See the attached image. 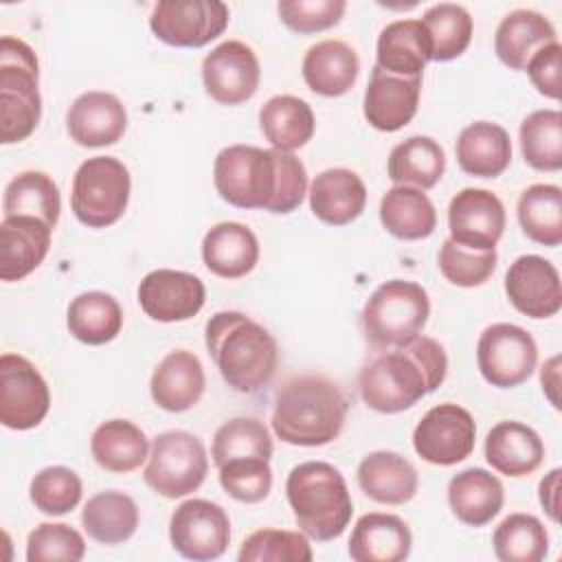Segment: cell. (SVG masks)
Returning <instances> with one entry per match:
<instances>
[{
    "instance_id": "cell-1",
    "label": "cell",
    "mask_w": 562,
    "mask_h": 562,
    "mask_svg": "<svg viewBox=\"0 0 562 562\" xmlns=\"http://www.w3.org/2000/svg\"><path fill=\"white\" fill-rule=\"evenodd\" d=\"M448 373V356L430 336H417L404 347L384 349L358 375L362 402L378 413H402L432 393Z\"/></svg>"
},
{
    "instance_id": "cell-2",
    "label": "cell",
    "mask_w": 562,
    "mask_h": 562,
    "mask_svg": "<svg viewBox=\"0 0 562 562\" xmlns=\"http://www.w3.org/2000/svg\"><path fill=\"white\" fill-rule=\"evenodd\" d=\"M204 340L224 382L237 393H257L277 373V340L263 325L241 312L213 314Z\"/></svg>"
},
{
    "instance_id": "cell-3",
    "label": "cell",
    "mask_w": 562,
    "mask_h": 562,
    "mask_svg": "<svg viewBox=\"0 0 562 562\" xmlns=\"http://www.w3.org/2000/svg\"><path fill=\"white\" fill-rule=\"evenodd\" d=\"M342 391L323 375L288 380L274 395L272 430L292 446H325L334 441L347 422Z\"/></svg>"
},
{
    "instance_id": "cell-4",
    "label": "cell",
    "mask_w": 562,
    "mask_h": 562,
    "mask_svg": "<svg viewBox=\"0 0 562 562\" xmlns=\"http://www.w3.org/2000/svg\"><path fill=\"white\" fill-rule=\"evenodd\" d=\"M285 496L296 525L318 542H329L347 529L353 501L345 476L327 461H303L285 481Z\"/></svg>"
},
{
    "instance_id": "cell-5",
    "label": "cell",
    "mask_w": 562,
    "mask_h": 562,
    "mask_svg": "<svg viewBox=\"0 0 562 562\" xmlns=\"http://www.w3.org/2000/svg\"><path fill=\"white\" fill-rule=\"evenodd\" d=\"M430 316L428 292L406 279H391L367 299L360 323L367 340L375 349L404 347L415 340Z\"/></svg>"
},
{
    "instance_id": "cell-6",
    "label": "cell",
    "mask_w": 562,
    "mask_h": 562,
    "mask_svg": "<svg viewBox=\"0 0 562 562\" xmlns=\"http://www.w3.org/2000/svg\"><path fill=\"white\" fill-rule=\"evenodd\" d=\"M40 66L33 48L11 35L0 40V123L2 143H20L33 134L42 116Z\"/></svg>"
},
{
    "instance_id": "cell-7",
    "label": "cell",
    "mask_w": 562,
    "mask_h": 562,
    "mask_svg": "<svg viewBox=\"0 0 562 562\" xmlns=\"http://www.w3.org/2000/svg\"><path fill=\"white\" fill-rule=\"evenodd\" d=\"M279 182V149L228 145L213 165V184L220 198L237 209L270 211Z\"/></svg>"
},
{
    "instance_id": "cell-8",
    "label": "cell",
    "mask_w": 562,
    "mask_h": 562,
    "mask_svg": "<svg viewBox=\"0 0 562 562\" xmlns=\"http://www.w3.org/2000/svg\"><path fill=\"white\" fill-rule=\"evenodd\" d=\"M130 191L132 178L127 167L114 156H94L75 171L70 206L81 224L105 228L123 217Z\"/></svg>"
},
{
    "instance_id": "cell-9",
    "label": "cell",
    "mask_w": 562,
    "mask_h": 562,
    "mask_svg": "<svg viewBox=\"0 0 562 562\" xmlns=\"http://www.w3.org/2000/svg\"><path fill=\"white\" fill-rule=\"evenodd\" d=\"M209 472L204 443L187 430H167L154 437L143 479L165 498H182L195 492Z\"/></svg>"
},
{
    "instance_id": "cell-10",
    "label": "cell",
    "mask_w": 562,
    "mask_h": 562,
    "mask_svg": "<svg viewBox=\"0 0 562 562\" xmlns=\"http://www.w3.org/2000/svg\"><path fill=\"white\" fill-rule=\"evenodd\" d=\"M476 364L492 386H518L529 380L538 364L536 340L514 323H494L479 336Z\"/></svg>"
},
{
    "instance_id": "cell-11",
    "label": "cell",
    "mask_w": 562,
    "mask_h": 562,
    "mask_svg": "<svg viewBox=\"0 0 562 562\" xmlns=\"http://www.w3.org/2000/svg\"><path fill=\"white\" fill-rule=\"evenodd\" d=\"M228 7L220 0H162L151 9V33L180 48H200L228 26Z\"/></svg>"
},
{
    "instance_id": "cell-12",
    "label": "cell",
    "mask_w": 562,
    "mask_h": 562,
    "mask_svg": "<svg viewBox=\"0 0 562 562\" xmlns=\"http://www.w3.org/2000/svg\"><path fill=\"white\" fill-rule=\"evenodd\" d=\"M50 391L37 367L18 353L0 356V422L11 430H29L44 422Z\"/></svg>"
},
{
    "instance_id": "cell-13",
    "label": "cell",
    "mask_w": 562,
    "mask_h": 562,
    "mask_svg": "<svg viewBox=\"0 0 562 562\" xmlns=\"http://www.w3.org/2000/svg\"><path fill=\"white\" fill-rule=\"evenodd\" d=\"M476 424L470 411L446 402L432 406L413 430L415 452L432 465H454L474 450Z\"/></svg>"
},
{
    "instance_id": "cell-14",
    "label": "cell",
    "mask_w": 562,
    "mask_h": 562,
    "mask_svg": "<svg viewBox=\"0 0 562 562\" xmlns=\"http://www.w3.org/2000/svg\"><path fill=\"white\" fill-rule=\"evenodd\" d=\"M169 540L187 560H215L231 542L228 514L213 501L189 498L171 514Z\"/></svg>"
},
{
    "instance_id": "cell-15",
    "label": "cell",
    "mask_w": 562,
    "mask_h": 562,
    "mask_svg": "<svg viewBox=\"0 0 562 562\" xmlns=\"http://www.w3.org/2000/svg\"><path fill=\"white\" fill-rule=\"evenodd\" d=\"M261 79L255 50L239 42L226 40L202 59V83L206 94L222 105H239L248 101Z\"/></svg>"
},
{
    "instance_id": "cell-16",
    "label": "cell",
    "mask_w": 562,
    "mask_h": 562,
    "mask_svg": "<svg viewBox=\"0 0 562 562\" xmlns=\"http://www.w3.org/2000/svg\"><path fill=\"white\" fill-rule=\"evenodd\" d=\"M450 239L470 250H494L505 231V206L487 189H461L448 204Z\"/></svg>"
},
{
    "instance_id": "cell-17",
    "label": "cell",
    "mask_w": 562,
    "mask_h": 562,
    "mask_svg": "<svg viewBox=\"0 0 562 562\" xmlns=\"http://www.w3.org/2000/svg\"><path fill=\"white\" fill-rule=\"evenodd\" d=\"M206 299V288L200 277L158 268L143 277L138 285V305L140 310L158 323H178L193 318Z\"/></svg>"
},
{
    "instance_id": "cell-18",
    "label": "cell",
    "mask_w": 562,
    "mask_h": 562,
    "mask_svg": "<svg viewBox=\"0 0 562 562\" xmlns=\"http://www.w3.org/2000/svg\"><path fill=\"white\" fill-rule=\"evenodd\" d=\"M509 303L529 318H551L562 307L558 268L540 255L518 257L505 274Z\"/></svg>"
},
{
    "instance_id": "cell-19",
    "label": "cell",
    "mask_w": 562,
    "mask_h": 562,
    "mask_svg": "<svg viewBox=\"0 0 562 562\" xmlns=\"http://www.w3.org/2000/svg\"><path fill=\"white\" fill-rule=\"evenodd\" d=\"M422 77H400L373 66L364 90V119L380 132H397L417 112Z\"/></svg>"
},
{
    "instance_id": "cell-20",
    "label": "cell",
    "mask_w": 562,
    "mask_h": 562,
    "mask_svg": "<svg viewBox=\"0 0 562 562\" xmlns=\"http://www.w3.org/2000/svg\"><path fill=\"white\" fill-rule=\"evenodd\" d=\"M66 130L70 138L81 147L114 145L127 130L125 105L112 92H83L68 108Z\"/></svg>"
},
{
    "instance_id": "cell-21",
    "label": "cell",
    "mask_w": 562,
    "mask_h": 562,
    "mask_svg": "<svg viewBox=\"0 0 562 562\" xmlns=\"http://www.w3.org/2000/svg\"><path fill=\"white\" fill-rule=\"evenodd\" d=\"M53 226L33 215H11L0 222V279L29 277L48 255Z\"/></svg>"
},
{
    "instance_id": "cell-22",
    "label": "cell",
    "mask_w": 562,
    "mask_h": 562,
    "mask_svg": "<svg viewBox=\"0 0 562 562\" xmlns=\"http://www.w3.org/2000/svg\"><path fill=\"white\" fill-rule=\"evenodd\" d=\"M206 386L204 367L200 358L187 349L169 351L154 369L149 393L156 406L169 413L193 408Z\"/></svg>"
},
{
    "instance_id": "cell-23",
    "label": "cell",
    "mask_w": 562,
    "mask_h": 562,
    "mask_svg": "<svg viewBox=\"0 0 562 562\" xmlns=\"http://www.w3.org/2000/svg\"><path fill=\"white\" fill-rule=\"evenodd\" d=\"M367 204V187L362 178L345 167H331L321 171L310 184V209L312 213L329 224H351Z\"/></svg>"
},
{
    "instance_id": "cell-24",
    "label": "cell",
    "mask_w": 562,
    "mask_h": 562,
    "mask_svg": "<svg viewBox=\"0 0 562 562\" xmlns=\"http://www.w3.org/2000/svg\"><path fill=\"white\" fill-rule=\"evenodd\" d=\"M413 536L395 514L371 512L358 518L349 538V558L356 562H402L411 555Z\"/></svg>"
},
{
    "instance_id": "cell-25",
    "label": "cell",
    "mask_w": 562,
    "mask_h": 562,
    "mask_svg": "<svg viewBox=\"0 0 562 562\" xmlns=\"http://www.w3.org/2000/svg\"><path fill=\"white\" fill-rule=\"evenodd\" d=\"M485 459L505 476H527L540 468L544 443L540 435L522 422H498L485 437Z\"/></svg>"
},
{
    "instance_id": "cell-26",
    "label": "cell",
    "mask_w": 562,
    "mask_h": 562,
    "mask_svg": "<svg viewBox=\"0 0 562 562\" xmlns=\"http://www.w3.org/2000/svg\"><path fill=\"white\" fill-rule=\"evenodd\" d=\"M202 261L222 279L246 277L259 261L257 235L239 222H220L202 239Z\"/></svg>"
},
{
    "instance_id": "cell-27",
    "label": "cell",
    "mask_w": 562,
    "mask_h": 562,
    "mask_svg": "<svg viewBox=\"0 0 562 562\" xmlns=\"http://www.w3.org/2000/svg\"><path fill=\"white\" fill-rule=\"evenodd\" d=\"M301 70L312 92L340 97L353 88L360 72V59L347 42L323 40L307 48Z\"/></svg>"
},
{
    "instance_id": "cell-28",
    "label": "cell",
    "mask_w": 562,
    "mask_h": 562,
    "mask_svg": "<svg viewBox=\"0 0 562 562\" xmlns=\"http://www.w3.org/2000/svg\"><path fill=\"white\" fill-rule=\"evenodd\" d=\"M358 485L375 503L404 505L419 487L417 470L408 459L391 450L369 452L358 465Z\"/></svg>"
},
{
    "instance_id": "cell-29",
    "label": "cell",
    "mask_w": 562,
    "mask_h": 562,
    "mask_svg": "<svg viewBox=\"0 0 562 562\" xmlns=\"http://www.w3.org/2000/svg\"><path fill=\"white\" fill-rule=\"evenodd\" d=\"M505 490L498 476L483 468H468L448 483V505L457 520L468 527H483L498 516Z\"/></svg>"
},
{
    "instance_id": "cell-30",
    "label": "cell",
    "mask_w": 562,
    "mask_h": 562,
    "mask_svg": "<svg viewBox=\"0 0 562 562\" xmlns=\"http://www.w3.org/2000/svg\"><path fill=\"white\" fill-rule=\"evenodd\" d=\"M551 42H558L553 24L531 9L509 11L494 33V50L512 70H525L527 61Z\"/></svg>"
},
{
    "instance_id": "cell-31",
    "label": "cell",
    "mask_w": 562,
    "mask_h": 562,
    "mask_svg": "<svg viewBox=\"0 0 562 562\" xmlns=\"http://www.w3.org/2000/svg\"><path fill=\"white\" fill-rule=\"evenodd\" d=\"M459 167L476 178H496L512 162V140L505 127L490 121H476L461 130L457 138Z\"/></svg>"
},
{
    "instance_id": "cell-32",
    "label": "cell",
    "mask_w": 562,
    "mask_h": 562,
    "mask_svg": "<svg viewBox=\"0 0 562 562\" xmlns=\"http://www.w3.org/2000/svg\"><path fill=\"white\" fill-rule=\"evenodd\" d=\"M378 61L386 72L400 77H422L430 61V40L422 20H395L380 31Z\"/></svg>"
},
{
    "instance_id": "cell-33",
    "label": "cell",
    "mask_w": 562,
    "mask_h": 562,
    "mask_svg": "<svg viewBox=\"0 0 562 562\" xmlns=\"http://www.w3.org/2000/svg\"><path fill=\"white\" fill-rule=\"evenodd\" d=\"M90 452L103 470L127 474L145 463L149 457V441L134 422L110 419L94 428Z\"/></svg>"
},
{
    "instance_id": "cell-34",
    "label": "cell",
    "mask_w": 562,
    "mask_h": 562,
    "mask_svg": "<svg viewBox=\"0 0 562 562\" xmlns=\"http://www.w3.org/2000/svg\"><path fill=\"white\" fill-rule=\"evenodd\" d=\"M259 127L272 149L294 151L314 136V112L307 101L292 94H277L259 110Z\"/></svg>"
},
{
    "instance_id": "cell-35",
    "label": "cell",
    "mask_w": 562,
    "mask_h": 562,
    "mask_svg": "<svg viewBox=\"0 0 562 562\" xmlns=\"http://www.w3.org/2000/svg\"><path fill=\"white\" fill-rule=\"evenodd\" d=\"M380 222L393 237L415 241L432 235L437 211L424 191L395 184L380 200Z\"/></svg>"
},
{
    "instance_id": "cell-36",
    "label": "cell",
    "mask_w": 562,
    "mask_h": 562,
    "mask_svg": "<svg viewBox=\"0 0 562 562\" xmlns=\"http://www.w3.org/2000/svg\"><path fill=\"white\" fill-rule=\"evenodd\" d=\"M446 171L443 147L430 136H411L397 143L386 162V173L395 184L432 189Z\"/></svg>"
},
{
    "instance_id": "cell-37",
    "label": "cell",
    "mask_w": 562,
    "mask_h": 562,
    "mask_svg": "<svg viewBox=\"0 0 562 562\" xmlns=\"http://www.w3.org/2000/svg\"><path fill=\"white\" fill-rule=\"evenodd\" d=\"M81 525L94 542L121 544L138 527V507L132 496L119 490H105L88 498L81 509Z\"/></svg>"
},
{
    "instance_id": "cell-38",
    "label": "cell",
    "mask_w": 562,
    "mask_h": 562,
    "mask_svg": "<svg viewBox=\"0 0 562 562\" xmlns=\"http://www.w3.org/2000/svg\"><path fill=\"white\" fill-rule=\"evenodd\" d=\"M68 331L86 345H105L123 327V310L112 294L90 290L77 294L66 314Z\"/></svg>"
},
{
    "instance_id": "cell-39",
    "label": "cell",
    "mask_w": 562,
    "mask_h": 562,
    "mask_svg": "<svg viewBox=\"0 0 562 562\" xmlns=\"http://www.w3.org/2000/svg\"><path fill=\"white\" fill-rule=\"evenodd\" d=\"M518 222L522 233L542 246L562 241V189L558 184H531L518 198Z\"/></svg>"
},
{
    "instance_id": "cell-40",
    "label": "cell",
    "mask_w": 562,
    "mask_h": 562,
    "mask_svg": "<svg viewBox=\"0 0 562 562\" xmlns=\"http://www.w3.org/2000/svg\"><path fill=\"white\" fill-rule=\"evenodd\" d=\"M4 217L33 215L55 228L61 211L59 189L44 171H22L4 187Z\"/></svg>"
},
{
    "instance_id": "cell-41",
    "label": "cell",
    "mask_w": 562,
    "mask_h": 562,
    "mask_svg": "<svg viewBox=\"0 0 562 562\" xmlns=\"http://www.w3.org/2000/svg\"><path fill=\"white\" fill-rule=\"evenodd\" d=\"M422 24L430 40V59L450 61L465 53L472 42V18L454 2H439L424 11Z\"/></svg>"
},
{
    "instance_id": "cell-42",
    "label": "cell",
    "mask_w": 562,
    "mask_h": 562,
    "mask_svg": "<svg viewBox=\"0 0 562 562\" xmlns=\"http://www.w3.org/2000/svg\"><path fill=\"white\" fill-rule=\"evenodd\" d=\"M501 562H540L549 551V533L531 514H509L492 536Z\"/></svg>"
},
{
    "instance_id": "cell-43",
    "label": "cell",
    "mask_w": 562,
    "mask_h": 562,
    "mask_svg": "<svg viewBox=\"0 0 562 562\" xmlns=\"http://www.w3.org/2000/svg\"><path fill=\"white\" fill-rule=\"evenodd\" d=\"M520 149L531 169H562V114L558 110H536L520 123Z\"/></svg>"
},
{
    "instance_id": "cell-44",
    "label": "cell",
    "mask_w": 562,
    "mask_h": 562,
    "mask_svg": "<svg viewBox=\"0 0 562 562\" xmlns=\"http://www.w3.org/2000/svg\"><path fill=\"white\" fill-rule=\"evenodd\" d=\"M211 457L215 468L224 465L226 461L233 459H244V457H261L268 459L272 457V437L268 428L255 419V417H235L224 422L215 435H213V446H211Z\"/></svg>"
},
{
    "instance_id": "cell-45",
    "label": "cell",
    "mask_w": 562,
    "mask_h": 562,
    "mask_svg": "<svg viewBox=\"0 0 562 562\" xmlns=\"http://www.w3.org/2000/svg\"><path fill=\"white\" fill-rule=\"evenodd\" d=\"M81 479L77 472L64 465H50L40 470L31 479L29 496L35 509L48 516H64L72 512L81 501Z\"/></svg>"
},
{
    "instance_id": "cell-46",
    "label": "cell",
    "mask_w": 562,
    "mask_h": 562,
    "mask_svg": "<svg viewBox=\"0 0 562 562\" xmlns=\"http://www.w3.org/2000/svg\"><path fill=\"white\" fill-rule=\"evenodd\" d=\"M312 558L307 538L288 529H259L241 542L237 553L239 562H310Z\"/></svg>"
},
{
    "instance_id": "cell-47",
    "label": "cell",
    "mask_w": 562,
    "mask_h": 562,
    "mask_svg": "<svg viewBox=\"0 0 562 562\" xmlns=\"http://www.w3.org/2000/svg\"><path fill=\"white\" fill-rule=\"evenodd\" d=\"M220 485L239 503H261L272 490L270 461L261 457H244L226 461L217 468Z\"/></svg>"
},
{
    "instance_id": "cell-48",
    "label": "cell",
    "mask_w": 562,
    "mask_h": 562,
    "mask_svg": "<svg viewBox=\"0 0 562 562\" xmlns=\"http://www.w3.org/2000/svg\"><path fill=\"white\" fill-rule=\"evenodd\" d=\"M441 274L459 288L483 285L496 270V250H470L446 239L439 250Z\"/></svg>"
},
{
    "instance_id": "cell-49",
    "label": "cell",
    "mask_w": 562,
    "mask_h": 562,
    "mask_svg": "<svg viewBox=\"0 0 562 562\" xmlns=\"http://www.w3.org/2000/svg\"><path fill=\"white\" fill-rule=\"evenodd\" d=\"M86 555L83 536L64 522H42L26 538V560L79 562Z\"/></svg>"
},
{
    "instance_id": "cell-50",
    "label": "cell",
    "mask_w": 562,
    "mask_h": 562,
    "mask_svg": "<svg viewBox=\"0 0 562 562\" xmlns=\"http://www.w3.org/2000/svg\"><path fill=\"white\" fill-rule=\"evenodd\" d=\"M345 9V0H281L277 4L281 22L294 33L327 31L340 22Z\"/></svg>"
},
{
    "instance_id": "cell-51",
    "label": "cell",
    "mask_w": 562,
    "mask_h": 562,
    "mask_svg": "<svg viewBox=\"0 0 562 562\" xmlns=\"http://www.w3.org/2000/svg\"><path fill=\"white\" fill-rule=\"evenodd\" d=\"M560 64H562V46L560 42H551L542 46L525 66L533 88L549 97L560 99Z\"/></svg>"
},
{
    "instance_id": "cell-52",
    "label": "cell",
    "mask_w": 562,
    "mask_h": 562,
    "mask_svg": "<svg viewBox=\"0 0 562 562\" xmlns=\"http://www.w3.org/2000/svg\"><path fill=\"white\" fill-rule=\"evenodd\" d=\"M560 470H551L538 485V498L540 505L544 507L547 516L558 522L560 520Z\"/></svg>"
},
{
    "instance_id": "cell-53",
    "label": "cell",
    "mask_w": 562,
    "mask_h": 562,
    "mask_svg": "<svg viewBox=\"0 0 562 562\" xmlns=\"http://www.w3.org/2000/svg\"><path fill=\"white\" fill-rule=\"evenodd\" d=\"M540 384H542L544 395L553 404V408H560V397H558V389H560V356H553V358H549L542 364Z\"/></svg>"
}]
</instances>
